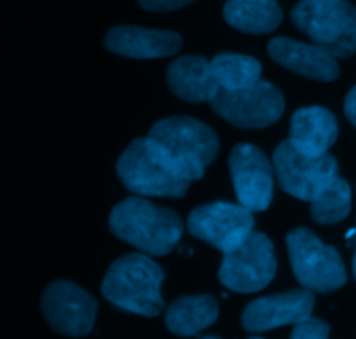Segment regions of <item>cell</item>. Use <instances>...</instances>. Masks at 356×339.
Listing matches in <instances>:
<instances>
[{
	"instance_id": "obj_1",
	"label": "cell",
	"mask_w": 356,
	"mask_h": 339,
	"mask_svg": "<svg viewBox=\"0 0 356 339\" xmlns=\"http://www.w3.org/2000/svg\"><path fill=\"white\" fill-rule=\"evenodd\" d=\"M110 228L115 237L149 256H165L183 237V221L176 212L141 197L125 198L115 205Z\"/></svg>"
},
{
	"instance_id": "obj_2",
	"label": "cell",
	"mask_w": 356,
	"mask_h": 339,
	"mask_svg": "<svg viewBox=\"0 0 356 339\" xmlns=\"http://www.w3.org/2000/svg\"><path fill=\"white\" fill-rule=\"evenodd\" d=\"M122 184L143 197L181 198L191 181L177 169L149 136L134 139L117 162Z\"/></svg>"
},
{
	"instance_id": "obj_3",
	"label": "cell",
	"mask_w": 356,
	"mask_h": 339,
	"mask_svg": "<svg viewBox=\"0 0 356 339\" xmlns=\"http://www.w3.org/2000/svg\"><path fill=\"white\" fill-rule=\"evenodd\" d=\"M163 270L143 254H127L108 268L101 284L104 298L124 312L143 317H156L163 305Z\"/></svg>"
},
{
	"instance_id": "obj_4",
	"label": "cell",
	"mask_w": 356,
	"mask_h": 339,
	"mask_svg": "<svg viewBox=\"0 0 356 339\" xmlns=\"http://www.w3.org/2000/svg\"><path fill=\"white\" fill-rule=\"evenodd\" d=\"M148 136L190 181L202 180L219 153L216 132L191 117L162 118L149 129Z\"/></svg>"
},
{
	"instance_id": "obj_5",
	"label": "cell",
	"mask_w": 356,
	"mask_h": 339,
	"mask_svg": "<svg viewBox=\"0 0 356 339\" xmlns=\"http://www.w3.org/2000/svg\"><path fill=\"white\" fill-rule=\"evenodd\" d=\"M292 23L334 58L356 52V9L348 0H299Z\"/></svg>"
},
{
	"instance_id": "obj_6",
	"label": "cell",
	"mask_w": 356,
	"mask_h": 339,
	"mask_svg": "<svg viewBox=\"0 0 356 339\" xmlns=\"http://www.w3.org/2000/svg\"><path fill=\"white\" fill-rule=\"evenodd\" d=\"M287 247L292 271L305 289L327 294L346 284V268L337 249L325 246L312 230H292Z\"/></svg>"
},
{
	"instance_id": "obj_7",
	"label": "cell",
	"mask_w": 356,
	"mask_h": 339,
	"mask_svg": "<svg viewBox=\"0 0 356 339\" xmlns=\"http://www.w3.org/2000/svg\"><path fill=\"white\" fill-rule=\"evenodd\" d=\"M275 174L285 194L312 202L337 176V160L329 152L309 155L291 139L277 146L273 153Z\"/></svg>"
},
{
	"instance_id": "obj_8",
	"label": "cell",
	"mask_w": 356,
	"mask_h": 339,
	"mask_svg": "<svg viewBox=\"0 0 356 339\" xmlns=\"http://www.w3.org/2000/svg\"><path fill=\"white\" fill-rule=\"evenodd\" d=\"M277 274V258L271 240L252 232L236 249L225 254L219 282L229 291L250 294L266 287Z\"/></svg>"
},
{
	"instance_id": "obj_9",
	"label": "cell",
	"mask_w": 356,
	"mask_h": 339,
	"mask_svg": "<svg viewBox=\"0 0 356 339\" xmlns=\"http://www.w3.org/2000/svg\"><path fill=\"white\" fill-rule=\"evenodd\" d=\"M212 110L232 125L242 129H263L275 124L284 115L285 100L280 89L266 80L243 89H219L211 101Z\"/></svg>"
},
{
	"instance_id": "obj_10",
	"label": "cell",
	"mask_w": 356,
	"mask_h": 339,
	"mask_svg": "<svg viewBox=\"0 0 356 339\" xmlns=\"http://www.w3.org/2000/svg\"><path fill=\"white\" fill-rule=\"evenodd\" d=\"M252 212L240 202H212L200 205L188 216V232L226 254L236 249L252 233Z\"/></svg>"
},
{
	"instance_id": "obj_11",
	"label": "cell",
	"mask_w": 356,
	"mask_h": 339,
	"mask_svg": "<svg viewBox=\"0 0 356 339\" xmlns=\"http://www.w3.org/2000/svg\"><path fill=\"white\" fill-rule=\"evenodd\" d=\"M42 312L49 326L70 338H82L92 331L97 303L89 292L72 282H52L42 294Z\"/></svg>"
},
{
	"instance_id": "obj_12",
	"label": "cell",
	"mask_w": 356,
	"mask_h": 339,
	"mask_svg": "<svg viewBox=\"0 0 356 339\" xmlns=\"http://www.w3.org/2000/svg\"><path fill=\"white\" fill-rule=\"evenodd\" d=\"M229 174L236 198L250 211H266L273 200L275 167L257 146L236 145L229 153Z\"/></svg>"
},
{
	"instance_id": "obj_13",
	"label": "cell",
	"mask_w": 356,
	"mask_h": 339,
	"mask_svg": "<svg viewBox=\"0 0 356 339\" xmlns=\"http://www.w3.org/2000/svg\"><path fill=\"white\" fill-rule=\"evenodd\" d=\"M315 296L309 289H294L282 294L264 296L245 306L242 326L249 333H264L282 326H296L312 317Z\"/></svg>"
},
{
	"instance_id": "obj_14",
	"label": "cell",
	"mask_w": 356,
	"mask_h": 339,
	"mask_svg": "<svg viewBox=\"0 0 356 339\" xmlns=\"http://www.w3.org/2000/svg\"><path fill=\"white\" fill-rule=\"evenodd\" d=\"M268 54L284 68L318 82H332L339 77V65L336 58L320 45L302 44L287 37L271 38Z\"/></svg>"
},
{
	"instance_id": "obj_15",
	"label": "cell",
	"mask_w": 356,
	"mask_h": 339,
	"mask_svg": "<svg viewBox=\"0 0 356 339\" xmlns=\"http://www.w3.org/2000/svg\"><path fill=\"white\" fill-rule=\"evenodd\" d=\"M104 45L115 54L134 59H155L174 56L183 47L179 33L143 26H115L104 37Z\"/></svg>"
},
{
	"instance_id": "obj_16",
	"label": "cell",
	"mask_w": 356,
	"mask_h": 339,
	"mask_svg": "<svg viewBox=\"0 0 356 339\" xmlns=\"http://www.w3.org/2000/svg\"><path fill=\"white\" fill-rule=\"evenodd\" d=\"M165 77L174 96L186 103H211L221 89L212 65L200 56L177 58L169 65Z\"/></svg>"
},
{
	"instance_id": "obj_17",
	"label": "cell",
	"mask_w": 356,
	"mask_h": 339,
	"mask_svg": "<svg viewBox=\"0 0 356 339\" xmlns=\"http://www.w3.org/2000/svg\"><path fill=\"white\" fill-rule=\"evenodd\" d=\"M339 127L327 108H299L291 120V141L309 155H322L336 143Z\"/></svg>"
},
{
	"instance_id": "obj_18",
	"label": "cell",
	"mask_w": 356,
	"mask_h": 339,
	"mask_svg": "<svg viewBox=\"0 0 356 339\" xmlns=\"http://www.w3.org/2000/svg\"><path fill=\"white\" fill-rule=\"evenodd\" d=\"M219 306L212 296H184L165 312V326L176 336H197L218 320Z\"/></svg>"
},
{
	"instance_id": "obj_19",
	"label": "cell",
	"mask_w": 356,
	"mask_h": 339,
	"mask_svg": "<svg viewBox=\"0 0 356 339\" xmlns=\"http://www.w3.org/2000/svg\"><path fill=\"white\" fill-rule=\"evenodd\" d=\"M222 16L229 26L252 35L271 33L282 23V9L275 0H228Z\"/></svg>"
},
{
	"instance_id": "obj_20",
	"label": "cell",
	"mask_w": 356,
	"mask_h": 339,
	"mask_svg": "<svg viewBox=\"0 0 356 339\" xmlns=\"http://www.w3.org/2000/svg\"><path fill=\"white\" fill-rule=\"evenodd\" d=\"M211 65L221 89L228 90L252 86L261 79L263 72V66L256 58L243 54H218Z\"/></svg>"
},
{
	"instance_id": "obj_21",
	"label": "cell",
	"mask_w": 356,
	"mask_h": 339,
	"mask_svg": "<svg viewBox=\"0 0 356 339\" xmlns=\"http://www.w3.org/2000/svg\"><path fill=\"white\" fill-rule=\"evenodd\" d=\"M351 211V188L346 180L336 176L312 200V218L318 225H336Z\"/></svg>"
},
{
	"instance_id": "obj_22",
	"label": "cell",
	"mask_w": 356,
	"mask_h": 339,
	"mask_svg": "<svg viewBox=\"0 0 356 339\" xmlns=\"http://www.w3.org/2000/svg\"><path fill=\"white\" fill-rule=\"evenodd\" d=\"M329 324L315 319V317H308V319L298 322L294 326V331H292V338L294 339H325L329 338Z\"/></svg>"
},
{
	"instance_id": "obj_23",
	"label": "cell",
	"mask_w": 356,
	"mask_h": 339,
	"mask_svg": "<svg viewBox=\"0 0 356 339\" xmlns=\"http://www.w3.org/2000/svg\"><path fill=\"white\" fill-rule=\"evenodd\" d=\"M195 0H139V6L153 13H169V10L181 9Z\"/></svg>"
},
{
	"instance_id": "obj_24",
	"label": "cell",
	"mask_w": 356,
	"mask_h": 339,
	"mask_svg": "<svg viewBox=\"0 0 356 339\" xmlns=\"http://www.w3.org/2000/svg\"><path fill=\"white\" fill-rule=\"evenodd\" d=\"M344 113H346L348 120L356 127V86L348 93L346 101H344Z\"/></svg>"
},
{
	"instance_id": "obj_25",
	"label": "cell",
	"mask_w": 356,
	"mask_h": 339,
	"mask_svg": "<svg viewBox=\"0 0 356 339\" xmlns=\"http://www.w3.org/2000/svg\"><path fill=\"white\" fill-rule=\"evenodd\" d=\"M353 274H355V278H356V253H355V258H353Z\"/></svg>"
}]
</instances>
